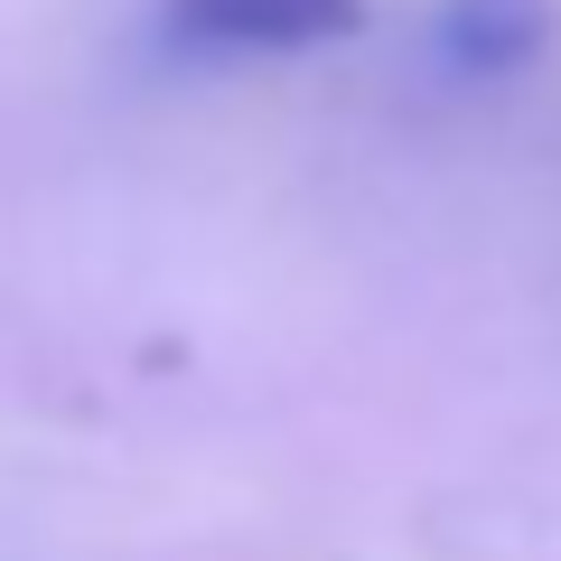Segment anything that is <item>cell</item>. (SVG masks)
<instances>
[{"label":"cell","mask_w":561,"mask_h":561,"mask_svg":"<svg viewBox=\"0 0 561 561\" xmlns=\"http://www.w3.org/2000/svg\"><path fill=\"white\" fill-rule=\"evenodd\" d=\"M365 0H169V38L234 47V57H300V47L356 38Z\"/></svg>","instance_id":"1"},{"label":"cell","mask_w":561,"mask_h":561,"mask_svg":"<svg viewBox=\"0 0 561 561\" xmlns=\"http://www.w3.org/2000/svg\"><path fill=\"white\" fill-rule=\"evenodd\" d=\"M552 47V0H449L440 10V57L459 76H515Z\"/></svg>","instance_id":"2"}]
</instances>
